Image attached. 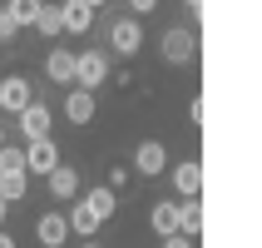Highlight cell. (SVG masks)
I'll list each match as a JSON object with an SVG mask.
<instances>
[{"instance_id":"6da1fadb","label":"cell","mask_w":262,"mask_h":248,"mask_svg":"<svg viewBox=\"0 0 262 248\" xmlns=\"http://www.w3.org/2000/svg\"><path fill=\"white\" fill-rule=\"evenodd\" d=\"M25 169H30V174H45V179L59 169V149H55V139H50V134L25 144Z\"/></svg>"},{"instance_id":"7a4b0ae2","label":"cell","mask_w":262,"mask_h":248,"mask_svg":"<svg viewBox=\"0 0 262 248\" xmlns=\"http://www.w3.org/2000/svg\"><path fill=\"white\" fill-rule=\"evenodd\" d=\"M198 55V40H193V30H168V35H163V60H168V65H188V60Z\"/></svg>"},{"instance_id":"3957f363","label":"cell","mask_w":262,"mask_h":248,"mask_svg":"<svg viewBox=\"0 0 262 248\" xmlns=\"http://www.w3.org/2000/svg\"><path fill=\"white\" fill-rule=\"evenodd\" d=\"M70 214H40V223H35V238H40L45 248H59L64 238H70Z\"/></svg>"},{"instance_id":"277c9868","label":"cell","mask_w":262,"mask_h":248,"mask_svg":"<svg viewBox=\"0 0 262 248\" xmlns=\"http://www.w3.org/2000/svg\"><path fill=\"white\" fill-rule=\"evenodd\" d=\"M45 70H50V80H59V85H79V55H74V50H50Z\"/></svg>"},{"instance_id":"5b68a950","label":"cell","mask_w":262,"mask_h":248,"mask_svg":"<svg viewBox=\"0 0 262 248\" xmlns=\"http://www.w3.org/2000/svg\"><path fill=\"white\" fill-rule=\"evenodd\" d=\"M64 119H70V124H89V119H94V89L74 85L70 94H64Z\"/></svg>"},{"instance_id":"8992f818","label":"cell","mask_w":262,"mask_h":248,"mask_svg":"<svg viewBox=\"0 0 262 248\" xmlns=\"http://www.w3.org/2000/svg\"><path fill=\"white\" fill-rule=\"evenodd\" d=\"M50 124H55V119H50V109H45L40 100H30L25 109H20V134H25V139H45Z\"/></svg>"},{"instance_id":"52a82bcc","label":"cell","mask_w":262,"mask_h":248,"mask_svg":"<svg viewBox=\"0 0 262 248\" xmlns=\"http://www.w3.org/2000/svg\"><path fill=\"white\" fill-rule=\"evenodd\" d=\"M134 169H139V174H163V169H168V154H163L159 139H144V144L134 149Z\"/></svg>"},{"instance_id":"ba28073f","label":"cell","mask_w":262,"mask_h":248,"mask_svg":"<svg viewBox=\"0 0 262 248\" xmlns=\"http://www.w3.org/2000/svg\"><path fill=\"white\" fill-rule=\"evenodd\" d=\"M25 104H30V80H20V74H5V80H0V109L20 115Z\"/></svg>"},{"instance_id":"9c48e42d","label":"cell","mask_w":262,"mask_h":248,"mask_svg":"<svg viewBox=\"0 0 262 248\" xmlns=\"http://www.w3.org/2000/svg\"><path fill=\"white\" fill-rule=\"evenodd\" d=\"M109 45H114L119 55H134V50L144 45V25H139V20H114V30H109Z\"/></svg>"},{"instance_id":"30bf717a","label":"cell","mask_w":262,"mask_h":248,"mask_svg":"<svg viewBox=\"0 0 262 248\" xmlns=\"http://www.w3.org/2000/svg\"><path fill=\"white\" fill-rule=\"evenodd\" d=\"M104 80H109V60H104L99 50H84V55H79V85H84V89H99Z\"/></svg>"},{"instance_id":"8fae6325","label":"cell","mask_w":262,"mask_h":248,"mask_svg":"<svg viewBox=\"0 0 262 248\" xmlns=\"http://www.w3.org/2000/svg\"><path fill=\"white\" fill-rule=\"evenodd\" d=\"M173 189L183 194V199H198V194H203V169H198V159H188V164L173 169Z\"/></svg>"},{"instance_id":"7c38bea8","label":"cell","mask_w":262,"mask_h":248,"mask_svg":"<svg viewBox=\"0 0 262 248\" xmlns=\"http://www.w3.org/2000/svg\"><path fill=\"white\" fill-rule=\"evenodd\" d=\"M59 10H64V30H74V35H84V30L94 25V5H89V0H64Z\"/></svg>"},{"instance_id":"4fadbf2b","label":"cell","mask_w":262,"mask_h":248,"mask_svg":"<svg viewBox=\"0 0 262 248\" xmlns=\"http://www.w3.org/2000/svg\"><path fill=\"white\" fill-rule=\"evenodd\" d=\"M178 234H188V238L203 234V199H183L178 204Z\"/></svg>"},{"instance_id":"5bb4252c","label":"cell","mask_w":262,"mask_h":248,"mask_svg":"<svg viewBox=\"0 0 262 248\" xmlns=\"http://www.w3.org/2000/svg\"><path fill=\"white\" fill-rule=\"evenodd\" d=\"M50 194H55V199H74V194H79V169L59 164L55 174H50Z\"/></svg>"},{"instance_id":"9a60e30c","label":"cell","mask_w":262,"mask_h":248,"mask_svg":"<svg viewBox=\"0 0 262 248\" xmlns=\"http://www.w3.org/2000/svg\"><path fill=\"white\" fill-rule=\"evenodd\" d=\"M84 204L94 208L99 219H114V208H119V194L109 189V184H104V189H89V194H84Z\"/></svg>"},{"instance_id":"2e32d148","label":"cell","mask_w":262,"mask_h":248,"mask_svg":"<svg viewBox=\"0 0 262 248\" xmlns=\"http://www.w3.org/2000/svg\"><path fill=\"white\" fill-rule=\"evenodd\" d=\"M148 223H154V234H178V204H154V214H148Z\"/></svg>"},{"instance_id":"e0dca14e","label":"cell","mask_w":262,"mask_h":248,"mask_svg":"<svg viewBox=\"0 0 262 248\" xmlns=\"http://www.w3.org/2000/svg\"><path fill=\"white\" fill-rule=\"evenodd\" d=\"M99 223H104V219H99V214H94V208L84 204V199H79V204L70 208V228H74V234H94Z\"/></svg>"},{"instance_id":"ac0fdd59","label":"cell","mask_w":262,"mask_h":248,"mask_svg":"<svg viewBox=\"0 0 262 248\" xmlns=\"http://www.w3.org/2000/svg\"><path fill=\"white\" fill-rule=\"evenodd\" d=\"M5 10H10L20 25H35V20H40V10H45V0H10Z\"/></svg>"},{"instance_id":"d6986e66","label":"cell","mask_w":262,"mask_h":248,"mask_svg":"<svg viewBox=\"0 0 262 248\" xmlns=\"http://www.w3.org/2000/svg\"><path fill=\"white\" fill-rule=\"evenodd\" d=\"M35 30H40V35H59V30H64V10H59V5H45Z\"/></svg>"},{"instance_id":"ffe728a7","label":"cell","mask_w":262,"mask_h":248,"mask_svg":"<svg viewBox=\"0 0 262 248\" xmlns=\"http://www.w3.org/2000/svg\"><path fill=\"white\" fill-rule=\"evenodd\" d=\"M0 174H30L25 169V149H15V144L0 149Z\"/></svg>"},{"instance_id":"44dd1931","label":"cell","mask_w":262,"mask_h":248,"mask_svg":"<svg viewBox=\"0 0 262 248\" xmlns=\"http://www.w3.org/2000/svg\"><path fill=\"white\" fill-rule=\"evenodd\" d=\"M25 189H30V179L25 174H0V194H5V199H25Z\"/></svg>"},{"instance_id":"7402d4cb","label":"cell","mask_w":262,"mask_h":248,"mask_svg":"<svg viewBox=\"0 0 262 248\" xmlns=\"http://www.w3.org/2000/svg\"><path fill=\"white\" fill-rule=\"evenodd\" d=\"M15 35H20V20L10 10H0V40H15Z\"/></svg>"},{"instance_id":"603a6c76","label":"cell","mask_w":262,"mask_h":248,"mask_svg":"<svg viewBox=\"0 0 262 248\" xmlns=\"http://www.w3.org/2000/svg\"><path fill=\"white\" fill-rule=\"evenodd\" d=\"M163 248H198V238H188V234H168V238H163Z\"/></svg>"},{"instance_id":"cb8c5ba5","label":"cell","mask_w":262,"mask_h":248,"mask_svg":"<svg viewBox=\"0 0 262 248\" xmlns=\"http://www.w3.org/2000/svg\"><path fill=\"white\" fill-rule=\"evenodd\" d=\"M124 184H129V169H109V189L119 194V189H124Z\"/></svg>"},{"instance_id":"d4e9b609","label":"cell","mask_w":262,"mask_h":248,"mask_svg":"<svg viewBox=\"0 0 262 248\" xmlns=\"http://www.w3.org/2000/svg\"><path fill=\"white\" fill-rule=\"evenodd\" d=\"M129 10L134 15H148V10H159V0H129Z\"/></svg>"},{"instance_id":"484cf974","label":"cell","mask_w":262,"mask_h":248,"mask_svg":"<svg viewBox=\"0 0 262 248\" xmlns=\"http://www.w3.org/2000/svg\"><path fill=\"white\" fill-rule=\"evenodd\" d=\"M5 214H10V199H5V194H0V219H5Z\"/></svg>"},{"instance_id":"4316f807","label":"cell","mask_w":262,"mask_h":248,"mask_svg":"<svg viewBox=\"0 0 262 248\" xmlns=\"http://www.w3.org/2000/svg\"><path fill=\"white\" fill-rule=\"evenodd\" d=\"M0 248H15V238H10V234H0Z\"/></svg>"},{"instance_id":"83f0119b","label":"cell","mask_w":262,"mask_h":248,"mask_svg":"<svg viewBox=\"0 0 262 248\" xmlns=\"http://www.w3.org/2000/svg\"><path fill=\"white\" fill-rule=\"evenodd\" d=\"M183 5H188V10H203V0H183Z\"/></svg>"},{"instance_id":"f1b7e54d","label":"cell","mask_w":262,"mask_h":248,"mask_svg":"<svg viewBox=\"0 0 262 248\" xmlns=\"http://www.w3.org/2000/svg\"><path fill=\"white\" fill-rule=\"evenodd\" d=\"M89 5H94V10H99V5H104V0H89Z\"/></svg>"},{"instance_id":"f546056e","label":"cell","mask_w":262,"mask_h":248,"mask_svg":"<svg viewBox=\"0 0 262 248\" xmlns=\"http://www.w3.org/2000/svg\"><path fill=\"white\" fill-rule=\"evenodd\" d=\"M0 149H5V129H0Z\"/></svg>"},{"instance_id":"4dcf8cb0","label":"cell","mask_w":262,"mask_h":248,"mask_svg":"<svg viewBox=\"0 0 262 248\" xmlns=\"http://www.w3.org/2000/svg\"><path fill=\"white\" fill-rule=\"evenodd\" d=\"M84 248H99V243H84Z\"/></svg>"}]
</instances>
